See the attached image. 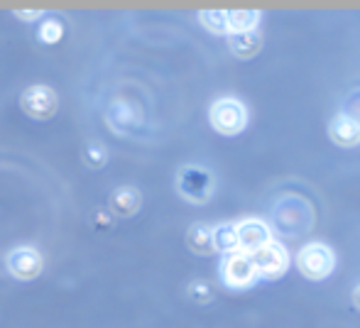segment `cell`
<instances>
[{
  "instance_id": "1",
  "label": "cell",
  "mask_w": 360,
  "mask_h": 328,
  "mask_svg": "<svg viewBox=\"0 0 360 328\" xmlns=\"http://www.w3.org/2000/svg\"><path fill=\"white\" fill-rule=\"evenodd\" d=\"M176 191L189 204H206L214 194V174L196 164L184 166L176 174Z\"/></svg>"
},
{
  "instance_id": "2",
  "label": "cell",
  "mask_w": 360,
  "mask_h": 328,
  "mask_svg": "<svg viewBox=\"0 0 360 328\" xmlns=\"http://www.w3.org/2000/svg\"><path fill=\"white\" fill-rule=\"evenodd\" d=\"M211 125H214L216 133L221 135H238L243 133V128L248 125V110L240 100L236 98H221L211 105Z\"/></svg>"
},
{
  "instance_id": "3",
  "label": "cell",
  "mask_w": 360,
  "mask_h": 328,
  "mask_svg": "<svg viewBox=\"0 0 360 328\" xmlns=\"http://www.w3.org/2000/svg\"><path fill=\"white\" fill-rule=\"evenodd\" d=\"M333 265H336L333 250L323 243H311L302 247L297 255V267L307 280H326L333 272Z\"/></svg>"
},
{
  "instance_id": "4",
  "label": "cell",
  "mask_w": 360,
  "mask_h": 328,
  "mask_svg": "<svg viewBox=\"0 0 360 328\" xmlns=\"http://www.w3.org/2000/svg\"><path fill=\"white\" fill-rule=\"evenodd\" d=\"M20 105H22L25 115L32 120H49L59 110V96L49 86H30L20 96Z\"/></svg>"
},
{
  "instance_id": "5",
  "label": "cell",
  "mask_w": 360,
  "mask_h": 328,
  "mask_svg": "<svg viewBox=\"0 0 360 328\" xmlns=\"http://www.w3.org/2000/svg\"><path fill=\"white\" fill-rule=\"evenodd\" d=\"M221 280L231 289H245L252 282L257 280L255 265H252V257L248 252H231V255L223 257L221 262Z\"/></svg>"
},
{
  "instance_id": "6",
  "label": "cell",
  "mask_w": 360,
  "mask_h": 328,
  "mask_svg": "<svg viewBox=\"0 0 360 328\" xmlns=\"http://www.w3.org/2000/svg\"><path fill=\"white\" fill-rule=\"evenodd\" d=\"M5 267L8 272L15 277V280H22V282H32L42 275V267H44V257L37 247H15L10 250L8 260H5Z\"/></svg>"
},
{
  "instance_id": "7",
  "label": "cell",
  "mask_w": 360,
  "mask_h": 328,
  "mask_svg": "<svg viewBox=\"0 0 360 328\" xmlns=\"http://www.w3.org/2000/svg\"><path fill=\"white\" fill-rule=\"evenodd\" d=\"M250 257H252V265H255L257 277H267V280H277L289 267L287 250L280 243H275V240L262 245L260 250H255Z\"/></svg>"
},
{
  "instance_id": "8",
  "label": "cell",
  "mask_w": 360,
  "mask_h": 328,
  "mask_svg": "<svg viewBox=\"0 0 360 328\" xmlns=\"http://www.w3.org/2000/svg\"><path fill=\"white\" fill-rule=\"evenodd\" d=\"M236 233H238V250L240 252H248L252 255L255 250H260L262 245H267L272 240V233L267 228V223L257 218H248V221H240L236 225Z\"/></svg>"
},
{
  "instance_id": "9",
  "label": "cell",
  "mask_w": 360,
  "mask_h": 328,
  "mask_svg": "<svg viewBox=\"0 0 360 328\" xmlns=\"http://www.w3.org/2000/svg\"><path fill=\"white\" fill-rule=\"evenodd\" d=\"M328 135L341 147H356L360 145V120L353 115H338L328 125Z\"/></svg>"
},
{
  "instance_id": "10",
  "label": "cell",
  "mask_w": 360,
  "mask_h": 328,
  "mask_svg": "<svg viewBox=\"0 0 360 328\" xmlns=\"http://www.w3.org/2000/svg\"><path fill=\"white\" fill-rule=\"evenodd\" d=\"M140 206H143V194L135 186H120L110 196V211L115 216H123V218L135 216L140 211Z\"/></svg>"
},
{
  "instance_id": "11",
  "label": "cell",
  "mask_w": 360,
  "mask_h": 328,
  "mask_svg": "<svg viewBox=\"0 0 360 328\" xmlns=\"http://www.w3.org/2000/svg\"><path fill=\"white\" fill-rule=\"evenodd\" d=\"M186 245L196 255H211L214 252V228L204 223H194L186 230Z\"/></svg>"
},
{
  "instance_id": "12",
  "label": "cell",
  "mask_w": 360,
  "mask_h": 328,
  "mask_svg": "<svg viewBox=\"0 0 360 328\" xmlns=\"http://www.w3.org/2000/svg\"><path fill=\"white\" fill-rule=\"evenodd\" d=\"M260 22V10H228V32H255Z\"/></svg>"
},
{
  "instance_id": "13",
  "label": "cell",
  "mask_w": 360,
  "mask_h": 328,
  "mask_svg": "<svg viewBox=\"0 0 360 328\" xmlns=\"http://www.w3.org/2000/svg\"><path fill=\"white\" fill-rule=\"evenodd\" d=\"M228 44H231V52L236 54L238 59H250V57H255L257 49H260V34L257 32L231 34V37H228Z\"/></svg>"
},
{
  "instance_id": "14",
  "label": "cell",
  "mask_w": 360,
  "mask_h": 328,
  "mask_svg": "<svg viewBox=\"0 0 360 328\" xmlns=\"http://www.w3.org/2000/svg\"><path fill=\"white\" fill-rule=\"evenodd\" d=\"M214 250L223 252V255H231V252H238V233L236 225L223 223L214 228Z\"/></svg>"
},
{
  "instance_id": "15",
  "label": "cell",
  "mask_w": 360,
  "mask_h": 328,
  "mask_svg": "<svg viewBox=\"0 0 360 328\" xmlns=\"http://www.w3.org/2000/svg\"><path fill=\"white\" fill-rule=\"evenodd\" d=\"M201 25L216 34H228V13L226 10H201Z\"/></svg>"
},
{
  "instance_id": "16",
  "label": "cell",
  "mask_w": 360,
  "mask_h": 328,
  "mask_svg": "<svg viewBox=\"0 0 360 328\" xmlns=\"http://www.w3.org/2000/svg\"><path fill=\"white\" fill-rule=\"evenodd\" d=\"M64 37V25L59 20H44L39 27V42L44 44H57Z\"/></svg>"
},
{
  "instance_id": "17",
  "label": "cell",
  "mask_w": 360,
  "mask_h": 328,
  "mask_svg": "<svg viewBox=\"0 0 360 328\" xmlns=\"http://www.w3.org/2000/svg\"><path fill=\"white\" fill-rule=\"evenodd\" d=\"M189 296L199 304H206V301L214 299V289L206 282H194V284H189Z\"/></svg>"
},
{
  "instance_id": "18",
  "label": "cell",
  "mask_w": 360,
  "mask_h": 328,
  "mask_svg": "<svg viewBox=\"0 0 360 328\" xmlns=\"http://www.w3.org/2000/svg\"><path fill=\"white\" fill-rule=\"evenodd\" d=\"M86 164H91V166H103L105 164V150L101 147V145H89L86 147Z\"/></svg>"
},
{
  "instance_id": "19",
  "label": "cell",
  "mask_w": 360,
  "mask_h": 328,
  "mask_svg": "<svg viewBox=\"0 0 360 328\" xmlns=\"http://www.w3.org/2000/svg\"><path fill=\"white\" fill-rule=\"evenodd\" d=\"M39 10H15V18H22V20H34L39 18Z\"/></svg>"
},
{
  "instance_id": "20",
  "label": "cell",
  "mask_w": 360,
  "mask_h": 328,
  "mask_svg": "<svg viewBox=\"0 0 360 328\" xmlns=\"http://www.w3.org/2000/svg\"><path fill=\"white\" fill-rule=\"evenodd\" d=\"M353 301H356V306L360 309V284L356 287V291H353Z\"/></svg>"
}]
</instances>
